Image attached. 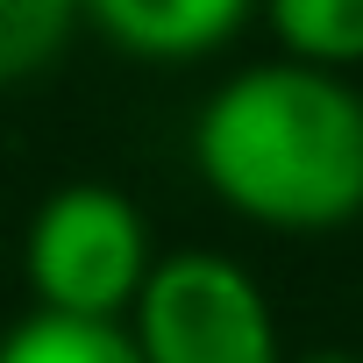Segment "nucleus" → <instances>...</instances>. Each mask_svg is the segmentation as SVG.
<instances>
[{"label":"nucleus","mask_w":363,"mask_h":363,"mask_svg":"<svg viewBox=\"0 0 363 363\" xmlns=\"http://www.w3.org/2000/svg\"><path fill=\"white\" fill-rule=\"evenodd\" d=\"M193 171L250 228H349L363 214V93L292 57L250 65L200 100Z\"/></svg>","instance_id":"1"},{"label":"nucleus","mask_w":363,"mask_h":363,"mask_svg":"<svg viewBox=\"0 0 363 363\" xmlns=\"http://www.w3.org/2000/svg\"><path fill=\"white\" fill-rule=\"evenodd\" d=\"M150 264H157L150 221L114 186H57L22 235L29 299L72 320H128Z\"/></svg>","instance_id":"2"},{"label":"nucleus","mask_w":363,"mask_h":363,"mask_svg":"<svg viewBox=\"0 0 363 363\" xmlns=\"http://www.w3.org/2000/svg\"><path fill=\"white\" fill-rule=\"evenodd\" d=\"M128 335L143 363H285L271 292L228 250H171L150 264Z\"/></svg>","instance_id":"3"},{"label":"nucleus","mask_w":363,"mask_h":363,"mask_svg":"<svg viewBox=\"0 0 363 363\" xmlns=\"http://www.w3.org/2000/svg\"><path fill=\"white\" fill-rule=\"evenodd\" d=\"M264 0H79L86 29H100L135 65H200L228 50Z\"/></svg>","instance_id":"4"},{"label":"nucleus","mask_w":363,"mask_h":363,"mask_svg":"<svg viewBox=\"0 0 363 363\" xmlns=\"http://www.w3.org/2000/svg\"><path fill=\"white\" fill-rule=\"evenodd\" d=\"M257 15L292 65L342 72V79L363 65V0H264Z\"/></svg>","instance_id":"5"},{"label":"nucleus","mask_w":363,"mask_h":363,"mask_svg":"<svg viewBox=\"0 0 363 363\" xmlns=\"http://www.w3.org/2000/svg\"><path fill=\"white\" fill-rule=\"evenodd\" d=\"M0 363H143L128 320H72V313H22L0 335Z\"/></svg>","instance_id":"6"},{"label":"nucleus","mask_w":363,"mask_h":363,"mask_svg":"<svg viewBox=\"0 0 363 363\" xmlns=\"http://www.w3.org/2000/svg\"><path fill=\"white\" fill-rule=\"evenodd\" d=\"M79 22V0H0V86L50 72Z\"/></svg>","instance_id":"7"},{"label":"nucleus","mask_w":363,"mask_h":363,"mask_svg":"<svg viewBox=\"0 0 363 363\" xmlns=\"http://www.w3.org/2000/svg\"><path fill=\"white\" fill-rule=\"evenodd\" d=\"M292 363H363L356 349H306V356H292Z\"/></svg>","instance_id":"8"}]
</instances>
